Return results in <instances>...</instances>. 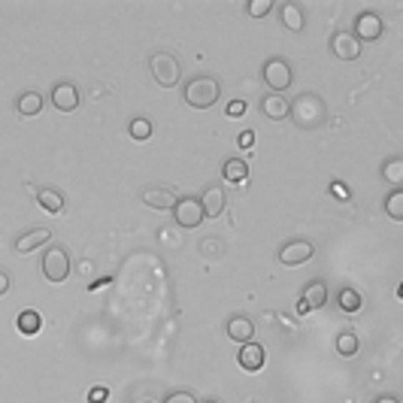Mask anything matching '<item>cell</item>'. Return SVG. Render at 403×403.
Here are the masks:
<instances>
[{
	"label": "cell",
	"instance_id": "cell-28",
	"mask_svg": "<svg viewBox=\"0 0 403 403\" xmlns=\"http://www.w3.org/2000/svg\"><path fill=\"white\" fill-rule=\"evenodd\" d=\"M164 403H197V397L188 392V388H182V392H170L167 397H164Z\"/></svg>",
	"mask_w": 403,
	"mask_h": 403
},
{
	"label": "cell",
	"instance_id": "cell-15",
	"mask_svg": "<svg viewBox=\"0 0 403 403\" xmlns=\"http://www.w3.org/2000/svg\"><path fill=\"white\" fill-rule=\"evenodd\" d=\"M261 112H264V116H267L270 121H282V119H288V112H292V100L282 97V94H264Z\"/></svg>",
	"mask_w": 403,
	"mask_h": 403
},
{
	"label": "cell",
	"instance_id": "cell-27",
	"mask_svg": "<svg viewBox=\"0 0 403 403\" xmlns=\"http://www.w3.org/2000/svg\"><path fill=\"white\" fill-rule=\"evenodd\" d=\"M128 134L134 136V140H149V136H152V121H149L146 116H136L128 124Z\"/></svg>",
	"mask_w": 403,
	"mask_h": 403
},
{
	"label": "cell",
	"instance_id": "cell-23",
	"mask_svg": "<svg viewBox=\"0 0 403 403\" xmlns=\"http://www.w3.org/2000/svg\"><path fill=\"white\" fill-rule=\"evenodd\" d=\"M222 176L228 182H246V176H249V164L243 158H228L224 161V167H222Z\"/></svg>",
	"mask_w": 403,
	"mask_h": 403
},
{
	"label": "cell",
	"instance_id": "cell-13",
	"mask_svg": "<svg viewBox=\"0 0 403 403\" xmlns=\"http://www.w3.org/2000/svg\"><path fill=\"white\" fill-rule=\"evenodd\" d=\"M224 334H228V339H234V343H252V337H255V322H252L249 316H231L228 324H224Z\"/></svg>",
	"mask_w": 403,
	"mask_h": 403
},
{
	"label": "cell",
	"instance_id": "cell-30",
	"mask_svg": "<svg viewBox=\"0 0 403 403\" xmlns=\"http://www.w3.org/2000/svg\"><path fill=\"white\" fill-rule=\"evenodd\" d=\"M106 397H109L106 385H94L91 392H88V403H106Z\"/></svg>",
	"mask_w": 403,
	"mask_h": 403
},
{
	"label": "cell",
	"instance_id": "cell-34",
	"mask_svg": "<svg viewBox=\"0 0 403 403\" xmlns=\"http://www.w3.org/2000/svg\"><path fill=\"white\" fill-rule=\"evenodd\" d=\"M252 140H255V136H252V131H243V134H240V146H243V149H249Z\"/></svg>",
	"mask_w": 403,
	"mask_h": 403
},
{
	"label": "cell",
	"instance_id": "cell-9",
	"mask_svg": "<svg viewBox=\"0 0 403 403\" xmlns=\"http://www.w3.org/2000/svg\"><path fill=\"white\" fill-rule=\"evenodd\" d=\"M331 52L339 58V61H355L361 55V43L352 36V31H337L331 36Z\"/></svg>",
	"mask_w": 403,
	"mask_h": 403
},
{
	"label": "cell",
	"instance_id": "cell-22",
	"mask_svg": "<svg viewBox=\"0 0 403 403\" xmlns=\"http://www.w3.org/2000/svg\"><path fill=\"white\" fill-rule=\"evenodd\" d=\"M337 307L343 312H349V316H355V312L364 307V297H361V292H355V288H339L337 292Z\"/></svg>",
	"mask_w": 403,
	"mask_h": 403
},
{
	"label": "cell",
	"instance_id": "cell-18",
	"mask_svg": "<svg viewBox=\"0 0 403 403\" xmlns=\"http://www.w3.org/2000/svg\"><path fill=\"white\" fill-rule=\"evenodd\" d=\"M300 304H304L309 312L312 309H322L327 304V285L324 279H312L307 288H304V297H300Z\"/></svg>",
	"mask_w": 403,
	"mask_h": 403
},
{
	"label": "cell",
	"instance_id": "cell-20",
	"mask_svg": "<svg viewBox=\"0 0 403 403\" xmlns=\"http://www.w3.org/2000/svg\"><path fill=\"white\" fill-rule=\"evenodd\" d=\"M16 327H19V334L34 337V334L43 331V316L36 309H21L19 316H16Z\"/></svg>",
	"mask_w": 403,
	"mask_h": 403
},
{
	"label": "cell",
	"instance_id": "cell-4",
	"mask_svg": "<svg viewBox=\"0 0 403 403\" xmlns=\"http://www.w3.org/2000/svg\"><path fill=\"white\" fill-rule=\"evenodd\" d=\"M261 73H264V85L270 88V94H285L288 88H292V82H294L292 64H288L285 58H270Z\"/></svg>",
	"mask_w": 403,
	"mask_h": 403
},
{
	"label": "cell",
	"instance_id": "cell-5",
	"mask_svg": "<svg viewBox=\"0 0 403 403\" xmlns=\"http://www.w3.org/2000/svg\"><path fill=\"white\" fill-rule=\"evenodd\" d=\"M43 276L49 282H64L70 270H73V264H70V255H67V249H61V246H49L46 249V255H43Z\"/></svg>",
	"mask_w": 403,
	"mask_h": 403
},
{
	"label": "cell",
	"instance_id": "cell-16",
	"mask_svg": "<svg viewBox=\"0 0 403 403\" xmlns=\"http://www.w3.org/2000/svg\"><path fill=\"white\" fill-rule=\"evenodd\" d=\"M49 240H52V231H49V228H34V231H28V234L16 237V243H12V249H16L19 255H28V252L40 249V246H43V243H49Z\"/></svg>",
	"mask_w": 403,
	"mask_h": 403
},
{
	"label": "cell",
	"instance_id": "cell-11",
	"mask_svg": "<svg viewBox=\"0 0 403 403\" xmlns=\"http://www.w3.org/2000/svg\"><path fill=\"white\" fill-rule=\"evenodd\" d=\"M176 191L167 185H149L146 191H143V204L146 207H152V209H173L176 207Z\"/></svg>",
	"mask_w": 403,
	"mask_h": 403
},
{
	"label": "cell",
	"instance_id": "cell-6",
	"mask_svg": "<svg viewBox=\"0 0 403 403\" xmlns=\"http://www.w3.org/2000/svg\"><path fill=\"white\" fill-rule=\"evenodd\" d=\"M173 219H176V224H179V228L191 231V228H197V224L204 222L207 216H204V209H200V200H197V197H179V200H176V207H173Z\"/></svg>",
	"mask_w": 403,
	"mask_h": 403
},
{
	"label": "cell",
	"instance_id": "cell-2",
	"mask_svg": "<svg viewBox=\"0 0 403 403\" xmlns=\"http://www.w3.org/2000/svg\"><path fill=\"white\" fill-rule=\"evenodd\" d=\"M288 116L297 121V128H319V124H324V119H327V106L319 94L304 91V94H297Z\"/></svg>",
	"mask_w": 403,
	"mask_h": 403
},
{
	"label": "cell",
	"instance_id": "cell-3",
	"mask_svg": "<svg viewBox=\"0 0 403 403\" xmlns=\"http://www.w3.org/2000/svg\"><path fill=\"white\" fill-rule=\"evenodd\" d=\"M149 73H152V79L161 88H173V85H179V79H182L179 61H176L170 52H155L152 58H149Z\"/></svg>",
	"mask_w": 403,
	"mask_h": 403
},
{
	"label": "cell",
	"instance_id": "cell-12",
	"mask_svg": "<svg viewBox=\"0 0 403 403\" xmlns=\"http://www.w3.org/2000/svg\"><path fill=\"white\" fill-rule=\"evenodd\" d=\"M200 200V209H204V216L207 219H219L222 212H224V204H228V197H224V188L222 185H209L204 197H197Z\"/></svg>",
	"mask_w": 403,
	"mask_h": 403
},
{
	"label": "cell",
	"instance_id": "cell-7",
	"mask_svg": "<svg viewBox=\"0 0 403 403\" xmlns=\"http://www.w3.org/2000/svg\"><path fill=\"white\" fill-rule=\"evenodd\" d=\"M312 255H316V246L309 240H288L279 249V264L282 267H300V264H307Z\"/></svg>",
	"mask_w": 403,
	"mask_h": 403
},
{
	"label": "cell",
	"instance_id": "cell-14",
	"mask_svg": "<svg viewBox=\"0 0 403 403\" xmlns=\"http://www.w3.org/2000/svg\"><path fill=\"white\" fill-rule=\"evenodd\" d=\"M237 361H240V367L246 373H258L264 370V361H267V352H264L261 343H243L240 355H237Z\"/></svg>",
	"mask_w": 403,
	"mask_h": 403
},
{
	"label": "cell",
	"instance_id": "cell-19",
	"mask_svg": "<svg viewBox=\"0 0 403 403\" xmlns=\"http://www.w3.org/2000/svg\"><path fill=\"white\" fill-rule=\"evenodd\" d=\"M16 112L24 119H34L43 112V94L40 91H24L19 100H16Z\"/></svg>",
	"mask_w": 403,
	"mask_h": 403
},
{
	"label": "cell",
	"instance_id": "cell-32",
	"mask_svg": "<svg viewBox=\"0 0 403 403\" xmlns=\"http://www.w3.org/2000/svg\"><path fill=\"white\" fill-rule=\"evenodd\" d=\"M331 194H334L337 200H349V188H346L343 182H334V185H331Z\"/></svg>",
	"mask_w": 403,
	"mask_h": 403
},
{
	"label": "cell",
	"instance_id": "cell-29",
	"mask_svg": "<svg viewBox=\"0 0 403 403\" xmlns=\"http://www.w3.org/2000/svg\"><path fill=\"white\" fill-rule=\"evenodd\" d=\"M270 9H273V4H270V0H252V4H249V16L261 19V16H267Z\"/></svg>",
	"mask_w": 403,
	"mask_h": 403
},
{
	"label": "cell",
	"instance_id": "cell-33",
	"mask_svg": "<svg viewBox=\"0 0 403 403\" xmlns=\"http://www.w3.org/2000/svg\"><path fill=\"white\" fill-rule=\"evenodd\" d=\"M6 292H9V273L0 270V294H6Z\"/></svg>",
	"mask_w": 403,
	"mask_h": 403
},
{
	"label": "cell",
	"instance_id": "cell-10",
	"mask_svg": "<svg viewBox=\"0 0 403 403\" xmlns=\"http://www.w3.org/2000/svg\"><path fill=\"white\" fill-rule=\"evenodd\" d=\"M52 104L58 112H73L79 106V88L73 82H58L52 88Z\"/></svg>",
	"mask_w": 403,
	"mask_h": 403
},
{
	"label": "cell",
	"instance_id": "cell-1",
	"mask_svg": "<svg viewBox=\"0 0 403 403\" xmlns=\"http://www.w3.org/2000/svg\"><path fill=\"white\" fill-rule=\"evenodd\" d=\"M219 97H222V85H219L216 76H209V73H197V76H191L182 88V100L194 109L216 106Z\"/></svg>",
	"mask_w": 403,
	"mask_h": 403
},
{
	"label": "cell",
	"instance_id": "cell-31",
	"mask_svg": "<svg viewBox=\"0 0 403 403\" xmlns=\"http://www.w3.org/2000/svg\"><path fill=\"white\" fill-rule=\"evenodd\" d=\"M224 112H228L231 119H240L243 112H246V100H231V104L224 106Z\"/></svg>",
	"mask_w": 403,
	"mask_h": 403
},
{
	"label": "cell",
	"instance_id": "cell-26",
	"mask_svg": "<svg viewBox=\"0 0 403 403\" xmlns=\"http://www.w3.org/2000/svg\"><path fill=\"white\" fill-rule=\"evenodd\" d=\"M382 176L397 188V185L403 182V158H388V161L382 164Z\"/></svg>",
	"mask_w": 403,
	"mask_h": 403
},
{
	"label": "cell",
	"instance_id": "cell-8",
	"mask_svg": "<svg viewBox=\"0 0 403 403\" xmlns=\"http://www.w3.org/2000/svg\"><path fill=\"white\" fill-rule=\"evenodd\" d=\"M382 31H385V24H382V19L376 16V12H361V16L355 19V31H352V36L361 43H373V40H379L382 36Z\"/></svg>",
	"mask_w": 403,
	"mask_h": 403
},
{
	"label": "cell",
	"instance_id": "cell-24",
	"mask_svg": "<svg viewBox=\"0 0 403 403\" xmlns=\"http://www.w3.org/2000/svg\"><path fill=\"white\" fill-rule=\"evenodd\" d=\"M337 352L343 358H355L358 352H361V339H358V334L355 331H343L337 337Z\"/></svg>",
	"mask_w": 403,
	"mask_h": 403
},
{
	"label": "cell",
	"instance_id": "cell-36",
	"mask_svg": "<svg viewBox=\"0 0 403 403\" xmlns=\"http://www.w3.org/2000/svg\"><path fill=\"white\" fill-rule=\"evenodd\" d=\"M200 403H219V400H200Z\"/></svg>",
	"mask_w": 403,
	"mask_h": 403
},
{
	"label": "cell",
	"instance_id": "cell-25",
	"mask_svg": "<svg viewBox=\"0 0 403 403\" xmlns=\"http://www.w3.org/2000/svg\"><path fill=\"white\" fill-rule=\"evenodd\" d=\"M385 212L392 222H403V191L400 188H392V194L385 197Z\"/></svg>",
	"mask_w": 403,
	"mask_h": 403
},
{
	"label": "cell",
	"instance_id": "cell-17",
	"mask_svg": "<svg viewBox=\"0 0 403 403\" xmlns=\"http://www.w3.org/2000/svg\"><path fill=\"white\" fill-rule=\"evenodd\" d=\"M279 21H282V28H285V31L300 34V31L307 28L304 6H300V4H282V9H279Z\"/></svg>",
	"mask_w": 403,
	"mask_h": 403
},
{
	"label": "cell",
	"instance_id": "cell-35",
	"mask_svg": "<svg viewBox=\"0 0 403 403\" xmlns=\"http://www.w3.org/2000/svg\"><path fill=\"white\" fill-rule=\"evenodd\" d=\"M376 403H400V400H397V397H392V394H382V397L376 400Z\"/></svg>",
	"mask_w": 403,
	"mask_h": 403
},
{
	"label": "cell",
	"instance_id": "cell-21",
	"mask_svg": "<svg viewBox=\"0 0 403 403\" xmlns=\"http://www.w3.org/2000/svg\"><path fill=\"white\" fill-rule=\"evenodd\" d=\"M36 204H40L46 212L58 216V212H64V194H61L58 188H40V191H36Z\"/></svg>",
	"mask_w": 403,
	"mask_h": 403
}]
</instances>
